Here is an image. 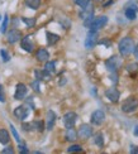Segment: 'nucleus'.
<instances>
[{
    "label": "nucleus",
    "mask_w": 138,
    "mask_h": 154,
    "mask_svg": "<svg viewBox=\"0 0 138 154\" xmlns=\"http://www.w3.org/2000/svg\"><path fill=\"white\" fill-rule=\"evenodd\" d=\"M130 153H137V154H138V148H137V146H132Z\"/></svg>",
    "instance_id": "obj_41"
},
{
    "label": "nucleus",
    "mask_w": 138,
    "mask_h": 154,
    "mask_svg": "<svg viewBox=\"0 0 138 154\" xmlns=\"http://www.w3.org/2000/svg\"><path fill=\"white\" fill-rule=\"evenodd\" d=\"M110 80H112V81H113L114 83H117V82H118V75H117L115 72H112V75H110Z\"/></svg>",
    "instance_id": "obj_37"
},
{
    "label": "nucleus",
    "mask_w": 138,
    "mask_h": 154,
    "mask_svg": "<svg viewBox=\"0 0 138 154\" xmlns=\"http://www.w3.org/2000/svg\"><path fill=\"white\" fill-rule=\"evenodd\" d=\"M29 111H28V107L24 106V105H20V106H18L15 107L14 110V116L17 119H19V120H24L27 116H28Z\"/></svg>",
    "instance_id": "obj_14"
},
{
    "label": "nucleus",
    "mask_w": 138,
    "mask_h": 154,
    "mask_svg": "<svg viewBox=\"0 0 138 154\" xmlns=\"http://www.w3.org/2000/svg\"><path fill=\"white\" fill-rule=\"evenodd\" d=\"M34 75H35V77H37L38 81H42V80H44V78H48L51 73H50L48 71H46V70H43V71L35 70V71H34Z\"/></svg>",
    "instance_id": "obj_21"
},
{
    "label": "nucleus",
    "mask_w": 138,
    "mask_h": 154,
    "mask_svg": "<svg viewBox=\"0 0 138 154\" xmlns=\"http://www.w3.org/2000/svg\"><path fill=\"white\" fill-rule=\"evenodd\" d=\"M7 39L9 43L14 44L15 42H18L19 39H22V32L19 29H10L7 33Z\"/></svg>",
    "instance_id": "obj_10"
},
{
    "label": "nucleus",
    "mask_w": 138,
    "mask_h": 154,
    "mask_svg": "<svg viewBox=\"0 0 138 154\" xmlns=\"http://www.w3.org/2000/svg\"><path fill=\"white\" fill-rule=\"evenodd\" d=\"M27 92H28V89H27V86L24 83H18L15 94H14L15 100H23V98H26Z\"/></svg>",
    "instance_id": "obj_11"
},
{
    "label": "nucleus",
    "mask_w": 138,
    "mask_h": 154,
    "mask_svg": "<svg viewBox=\"0 0 138 154\" xmlns=\"http://www.w3.org/2000/svg\"><path fill=\"white\" fill-rule=\"evenodd\" d=\"M80 18L84 19V27L90 29V27H91V24L95 19L94 18V9H93L91 5H87L86 8L82 9V11L80 13Z\"/></svg>",
    "instance_id": "obj_2"
},
{
    "label": "nucleus",
    "mask_w": 138,
    "mask_h": 154,
    "mask_svg": "<svg viewBox=\"0 0 138 154\" xmlns=\"http://www.w3.org/2000/svg\"><path fill=\"white\" fill-rule=\"evenodd\" d=\"M77 134H79L80 139H89L93 135V128L90 125H87V124H82L79 128V131H77Z\"/></svg>",
    "instance_id": "obj_9"
},
{
    "label": "nucleus",
    "mask_w": 138,
    "mask_h": 154,
    "mask_svg": "<svg viewBox=\"0 0 138 154\" xmlns=\"http://www.w3.org/2000/svg\"><path fill=\"white\" fill-rule=\"evenodd\" d=\"M106 23H108V17L100 15V17H98V18H95V19H94L91 27H90V30H95V32H98L99 29L105 27Z\"/></svg>",
    "instance_id": "obj_7"
},
{
    "label": "nucleus",
    "mask_w": 138,
    "mask_h": 154,
    "mask_svg": "<svg viewBox=\"0 0 138 154\" xmlns=\"http://www.w3.org/2000/svg\"><path fill=\"white\" fill-rule=\"evenodd\" d=\"M97 43H98V32L90 30L85 38V42H84V46H85L86 49H91L93 47L97 46Z\"/></svg>",
    "instance_id": "obj_5"
},
{
    "label": "nucleus",
    "mask_w": 138,
    "mask_h": 154,
    "mask_svg": "<svg viewBox=\"0 0 138 154\" xmlns=\"http://www.w3.org/2000/svg\"><path fill=\"white\" fill-rule=\"evenodd\" d=\"M44 70L48 71L50 73H53L56 71V62L55 61H48V62L46 63V66H44Z\"/></svg>",
    "instance_id": "obj_24"
},
{
    "label": "nucleus",
    "mask_w": 138,
    "mask_h": 154,
    "mask_svg": "<svg viewBox=\"0 0 138 154\" xmlns=\"http://www.w3.org/2000/svg\"><path fill=\"white\" fill-rule=\"evenodd\" d=\"M0 102H5V94H4V87L0 85Z\"/></svg>",
    "instance_id": "obj_34"
},
{
    "label": "nucleus",
    "mask_w": 138,
    "mask_h": 154,
    "mask_svg": "<svg viewBox=\"0 0 138 154\" xmlns=\"http://www.w3.org/2000/svg\"><path fill=\"white\" fill-rule=\"evenodd\" d=\"M137 109H138V98L134 96H129L128 98H125L122 104V111L123 113L130 114V113L136 111Z\"/></svg>",
    "instance_id": "obj_3"
},
{
    "label": "nucleus",
    "mask_w": 138,
    "mask_h": 154,
    "mask_svg": "<svg viewBox=\"0 0 138 154\" xmlns=\"http://www.w3.org/2000/svg\"><path fill=\"white\" fill-rule=\"evenodd\" d=\"M77 121V114L74 111H69L63 115V125L66 129L74 128V125L76 124Z\"/></svg>",
    "instance_id": "obj_6"
},
{
    "label": "nucleus",
    "mask_w": 138,
    "mask_h": 154,
    "mask_svg": "<svg viewBox=\"0 0 138 154\" xmlns=\"http://www.w3.org/2000/svg\"><path fill=\"white\" fill-rule=\"evenodd\" d=\"M10 130H11V134H13V137H14V139L17 140V143L19 144L20 143V138H19V134H18V131H17V129L14 128V125L13 124H10Z\"/></svg>",
    "instance_id": "obj_28"
},
{
    "label": "nucleus",
    "mask_w": 138,
    "mask_h": 154,
    "mask_svg": "<svg viewBox=\"0 0 138 154\" xmlns=\"http://www.w3.org/2000/svg\"><path fill=\"white\" fill-rule=\"evenodd\" d=\"M9 140H10L9 133L5 130V129H0V143L5 145V144L9 143Z\"/></svg>",
    "instance_id": "obj_19"
},
{
    "label": "nucleus",
    "mask_w": 138,
    "mask_h": 154,
    "mask_svg": "<svg viewBox=\"0 0 138 154\" xmlns=\"http://www.w3.org/2000/svg\"><path fill=\"white\" fill-rule=\"evenodd\" d=\"M95 2H98V3H100V2H103V0H95Z\"/></svg>",
    "instance_id": "obj_44"
},
{
    "label": "nucleus",
    "mask_w": 138,
    "mask_h": 154,
    "mask_svg": "<svg viewBox=\"0 0 138 154\" xmlns=\"http://www.w3.org/2000/svg\"><path fill=\"white\" fill-rule=\"evenodd\" d=\"M2 153H3V154H13V153H14V149H13L11 146H7L5 149L2 150Z\"/></svg>",
    "instance_id": "obj_35"
},
{
    "label": "nucleus",
    "mask_w": 138,
    "mask_h": 154,
    "mask_svg": "<svg viewBox=\"0 0 138 154\" xmlns=\"http://www.w3.org/2000/svg\"><path fill=\"white\" fill-rule=\"evenodd\" d=\"M35 57H37V61H39V62H47L50 58V53L47 49L41 48L37 51V53H35Z\"/></svg>",
    "instance_id": "obj_16"
},
{
    "label": "nucleus",
    "mask_w": 138,
    "mask_h": 154,
    "mask_svg": "<svg viewBox=\"0 0 138 154\" xmlns=\"http://www.w3.org/2000/svg\"><path fill=\"white\" fill-rule=\"evenodd\" d=\"M121 63L122 61L118 56H112L110 58H108L105 61V67L109 72H117V70L121 67Z\"/></svg>",
    "instance_id": "obj_4"
},
{
    "label": "nucleus",
    "mask_w": 138,
    "mask_h": 154,
    "mask_svg": "<svg viewBox=\"0 0 138 154\" xmlns=\"http://www.w3.org/2000/svg\"><path fill=\"white\" fill-rule=\"evenodd\" d=\"M46 128L47 130H52L53 126H55V122H56V114L55 111H52V110H48L47 111V116H46Z\"/></svg>",
    "instance_id": "obj_15"
},
{
    "label": "nucleus",
    "mask_w": 138,
    "mask_h": 154,
    "mask_svg": "<svg viewBox=\"0 0 138 154\" xmlns=\"http://www.w3.org/2000/svg\"><path fill=\"white\" fill-rule=\"evenodd\" d=\"M8 23H9V17H8V15H4V19H3V23H2V27H0V33H7Z\"/></svg>",
    "instance_id": "obj_26"
},
{
    "label": "nucleus",
    "mask_w": 138,
    "mask_h": 154,
    "mask_svg": "<svg viewBox=\"0 0 138 154\" xmlns=\"http://www.w3.org/2000/svg\"><path fill=\"white\" fill-rule=\"evenodd\" d=\"M32 87H33V90L35 92H39V81H38V80H37V81H33L32 82Z\"/></svg>",
    "instance_id": "obj_36"
},
{
    "label": "nucleus",
    "mask_w": 138,
    "mask_h": 154,
    "mask_svg": "<svg viewBox=\"0 0 138 154\" xmlns=\"http://www.w3.org/2000/svg\"><path fill=\"white\" fill-rule=\"evenodd\" d=\"M112 3H113V0H109V2H108V3H105V4H104V7L106 8V7H108V5H110Z\"/></svg>",
    "instance_id": "obj_42"
},
{
    "label": "nucleus",
    "mask_w": 138,
    "mask_h": 154,
    "mask_svg": "<svg viewBox=\"0 0 138 154\" xmlns=\"http://www.w3.org/2000/svg\"><path fill=\"white\" fill-rule=\"evenodd\" d=\"M22 128H23V130L29 131V130H32V129L34 128V122H23Z\"/></svg>",
    "instance_id": "obj_30"
},
{
    "label": "nucleus",
    "mask_w": 138,
    "mask_h": 154,
    "mask_svg": "<svg viewBox=\"0 0 138 154\" xmlns=\"http://www.w3.org/2000/svg\"><path fill=\"white\" fill-rule=\"evenodd\" d=\"M60 41V37L57 34H53L51 32H47V42H48V44H55Z\"/></svg>",
    "instance_id": "obj_22"
},
{
    "label": "nucleus",
    "mask_w": 138,
    "mask_h": 154,
    "mask_svg": "<svg viewBox=\"0 0 138 154\" xmlns=\"http://www.w3.org/2000/svg\"><path fill=\"white\" fill-rule=\"evenodd\" d=\"M136 68H137V65H136V63H130V65L128 66V68H127V70H128L129 72H132V71H134Z\"/></svg>",
    "instance_id": "obj_38"
},
{
    "label": "nucleus",
    "mask_w": 138,
    "mask_h": 154,
    "mask_svg": "<svg viewBox=\"0 0 138 154\" xmlns=\"http://www.w3.org/2000/svg\"><path fill=\"white\" fill-rule=\"evenodd\" d=\"M18 148H19V153H23V154H27L29 153V150L27 149V145L24 143H19V145H18Z\"/></svg>",
    "instance_id": "obj_32"
},
{
    "label": "nucleus",
    "mask_w": 138,
    "mask_h": 154,
    "mask_svg": "<svg viewBox=\"0 0 138 154\" xmlns=\"http://www.w3.org/2000/svg\"><path fill=\"white\" fill-rule=\"evenodd\" d=\"M134 57L138 59V44L134 47Z\"/></svg>",
    "instance_id": "obj_40"
},
{
    "label": "nucleus",
    "mask_w": 138,
    "mask_h": 154,
    "mask_svg": "<svg viewBox=\"0 0 138 154\" xmlns=\"http://www.w3.org/2000/svg\"><path fill=\"white\" fill-rule=\"evenodd\" d=\"M22 22L26 24L27 28H33L35 26V19H34V18H24V17H23Z\"/></svg>",
    "instance_id": "obj_23"
},
{
    "label": "nucleus",
    "mask_w": 138,
    "mask_h": 154,
    "mask_svg": "<svg viewBox=\"0 0 138 154\" xmlns=\"http://www.w3.org/2000/svg\"><path fill=\"white\" fill-rule=\"evenodd\" d=\"M31 35H26V37H23L22 41H20V47L24 49L26 52H33V49H34V44H33V42L32 39L29 38Z\"/></svg>",
    "instance_id": "obj_12"
},
{
    "label": "nucleus",
    "mask_w": 138,
    "mask_h": 154,
    "mask_svg": "<svg viewBox=\"0 0 138 154\" xmlns=\"http://www.w3.org/2000/svg\"><path fill=\"white\" fill-rule=\"evenodd\" d=\"M105 96L108 97V100L112 101V102H117L121 97V94L119 91L117 90V87H109L106 91H105Z\"/></svg>",
    "instance_id": "obj_13"
},
{
    "label": "nucleus",
    "mask_w": 138,
    "mask_h": 154,
    "mask_svg": "<svg viewBox=\"0 0 138 154\" xmlns=\"http://www.w3.org/2000/svg\"><path fill=\"white\" fill-rule=\"evenodd\" d=\"M82 150V148L80 145H77V144H72L71 146L67 148V152L69 153H74V152H81Z\"/></svg>",
    "instance_id": "obj_29"
},
{
    "label": "nucleus",
    "mask_w": 138,
    "mask_h": 154,
    "mask_svg": "<svg viewBox=\"0 0 138 154\" xmlns=\"http://www.w3.org/2000/svg\"><path fill=\"white\" fill-rule=\"evenodd\" d=\"M24 4H26V7H28L29 9L37 10L41 7V0H26Z\"/></svg>",
    "instance_id": "obj_20"
},
{
    "label": "nucleus",
    "mask_w": 138,
    "mask_h": 154,
    "mask_svg": "<svg viewBox=\"0 0 138 154\" xmlns=\"http://www.w3.org/2000/svg\"><path fill=\"white\" fill-rule=\"evenodd\" d=\"M27 102L29 104V105H32V107L34 109V104H33V98H32V97H29L28 100H27Z\"/></svg>",
    "instance_id": "obj_39"
},
{
    "label": "nucleus",
    "mask_w": 138,
    "mask_h": 154,
    "mask_svg": "<svg viewBox=\"0 0 138 154\" xmlns=\"http://www.w3.org/2000/svg\"><path fill=\"white\" fill-rule=\"evenodd\" d=\"M134 135H138V126H136L134 129Z\"/></svg>",
    "instance_id": "obj_43"
},
{
    "label": "nucleus",
    "mask_w": 138,
    "mask_h": 154,
    "mask_svg": "<svg viewBox=\"0 0 138 154\" xmlns=\"http://www.w3.org/2000/svg\"><path fill=\"white\" fill-rule=\"evenodd\" d=\"M0 56H2V58H3L4 62H8V61L10 59L9 54H8V52L5 51V49H0Z\"/></svg>",
    "instance_id": "obj_31"
},
{
    "label": "nucleus",
    "mask_w": 138,
    "mask_h": 154,
    "mask_svg": "<svg viewBox=\"0 0 138 154\" xmlns=\"http://www.w3.org/2000/svg\"><path fill=\"white\" fill-rule=\"evenodd\" d=\"M65 137H66V140L67 141H75L77 139V137H79V134H77V131L74 128H70V129H67Z\"/></svg>",
    "instance_id": "obj_18"
},
{
    "label": "nucleus",
    "mask_w": 138,
    "mask_h": 154,
    "mask_svg": "<svg viewBox=\"0 0 138 154\" xmlns=\"http://www.w3.org/2000/svg\"><path fill=\"white\" fill-rule=\"evenodd\" d=\"M34 126L37 128L38 131H43V129H44V124H43L42 121H35V122H34Z\"/></svg>",
    "instance_id": "obj_33"
},
{
    "label": "nucleus",
    "mask_w": 138,
    "mask_h": 154,
    "mask_svg": "<svg viewBox=\"0 0 138 154\" xmlns=\"http://www.w3.org/2000/svg\"><path fill=\"white\" fill-rule=\"evenodd\" d=\"M94 143L97 144L98 146H103V144H104V138H103V134H101V133L95 134V137H94Z\"/></svg>",
    "instance_id": "obj_25"
},
{
    "label": "nucleus",
    "mask_w": 138,
    "mask_h": 154,
    "mask_svg": "<svg viewBox=\"0 0 138 154\" xmlns=\"http://www.w3.org/2000/svg\"><path fill=\"white\" fill-rule=\"evenodd\" d=\"M74 3L76 4V5H79L80 8H86L87 5L90 4V0H74Z\"/></svg>",
    "instance_id": "obj_27"
},
{
    "label": "nucleus",
    "mask_w": 138,
    "mask_h": 154,
    "mask_svg": "<svg viewBox=\"0 0 138 154\" xmlns=\"http://www.w3.org/2000/svg\"><path fill=\"white\" fill-rule=\"evenodd\" d=\"M90 120H91V124L94 125H101L105 120V114L103 110H95V111L91 114V118H90Z\"/></svg>",
    "instance_id": "obj_8"
},
{
    "label": "nucleus",
    "mask_w": 138,
    "mask_h": 154,
    "mask_svg": "<svg viewBox=\"0 0 138 154\" xmlns=\"http://www.w3.org/2000/svg\"><path fill=\"white\" fill-rule=\"evenodd\" d=\"M137 9L138 8L136 7V5H132V7L127 8L125 9V17H127L129 20H134L137 18Z\"/></svg>",
    "instance_id": "obj_17"
},
{
    "label": "nucleus",
    "mask_w": 138,
    "mask_h": 154,
    "mask_svg": "<svg viewBox=\"0 0 138 154\" xmlns=\"http://www.w3.org/2000/svg\"><path fill=\"white\" fill-rule=\"evenodd\" d=\"M134 41L130 38V37H125V38L121 39L118 44V49H119V53H121V56L123 57H127L132 52H134Z\"/></svg>",
    "instance_id": "obj_1"
}]
</instances>
